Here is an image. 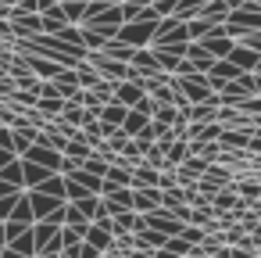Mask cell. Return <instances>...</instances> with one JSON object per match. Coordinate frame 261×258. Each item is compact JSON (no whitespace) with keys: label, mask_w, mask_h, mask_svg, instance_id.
Masks as SVG:
<instances>
[{"label":"cell","mask_w":261,"mask_h":258,"mask_svg":"<svg viewBox=\"0 0 261 258\" xmlns=\"http://www.w3.org/2000/svg\"><path fill=\"white\" fill-rule=\"evenodd\" d=\"M175 86H179V93H182L190 104H207V108H215V104H218V93H215L211 79H207V76H200V72L175 76Z\"/></svg>","instance_id":"obj_1"},{"label":"cell","mask_w":261,"mask_h":258,"mask_svg":"<svg viewBox=\"0 0 261 258\" xmlns=\"http://www.w3.org/2000/svg\"><path fill=\"white\" fill-rule=\"evenodd\" d=\"M154 29H158V22H143V18H136V22H125L122 29H118V43H125V47H150V40H154Z\"/></svg>","instance_id":"obj_2"},{"label":"cell","mask_w":261,"mask_h":258,"mask_svg":"<svg viewBox=\"0 0 261 258\" xmlns=\"http://www.w3.org/2000/svg\"><path fill=\"white\" fill-rule=\"evenodd\" d=\"M161 201H165V190H161V186H136V190H133V212L150 215V212L161 208Z\"/></svg>","instance_id":"obj_3"},{"label":"cell","mask_w":261,"mask_h":258,"mask_svg":"<svg viewBox=\"0 0 261 258\" xmlns=\"http://www.w3.org/2000/svg\"><path fill=\"white\" fill-rule=\"evenodd\" d=\"M22 158H25V161H36V165H43V169H50V172H61V151H54L50 144H33Z\"/></svg>","instance_id":"obj_4"},{"label":"cell","mask_w":261,"mask_h":258,"mask_svg":"<svg viewBox=\"0 0 261 258\" xmlns=\"http://www.w3.org/2000/svg\"><path fill=\"white\" fill-rule=\"evenodd\" d=\"M25 197H29V208H33V222H36V219H50V215L65 204V201H58V197H50V194H43V190H29Z\"/></svg>","instance_id":"obj_5"},{"label":"cell","mask_w":261,"mask_h":258,"mask_svg":"<svg viewBox=\"0 0 261 258\" xmlns=\"http://www.w3.org/2000/svg\"><path fill=\"white\" fill-rule=\"evenodd\" d=\"M143 97H147V90H143V83H140V79L115 83V104H122V108H136Z\"/></svg>","instance_id":"obj_6"},{"label":"cell","mask_w":261,"mask_h":258,"mask_svg":"<svg viewBox=\"0 0 261 258\" xmlns=\"http://www.w3.org/2000/svg\"><path fill=\"white\" fill-rule=\"evenodd\" d=\"M225 61L236 65L240 72H257V68H261V54H254V51L243 47V43H232V51L225 54Z\"/></svg>","instance_id":"obj_7"},{"label":"cell","mask_w":261,"mask_h":258,"mask_svg":"<svg viewBox=\"0 0 261 258\" xmlns=\"http://www.w3.org/2000/svg\"><path fill=\"white\" fill-rule=\"evenodd\" d=\"M25 65H29V72L36 76V79H58L61 76V68L65 65H58V61H50V58H43V54H25Z\"/></svg>","instance_id":"obj_8"},{"label":"cell","mask_w":261,"mask_h":258,"mask_svg":"<svg viewBox=\"0 0 261 258\" xmlns=\"http://www.w3.org/2000/svg\"><path fill=\"white\" fill-rule=\"evenodd\" d=\"M86 244H93L97 251H104V247H111V240H115V233H111V219H97V222H90V229H86V237H83Z\"/></svg>","instance_id":"obj_9"},{"label":"cell","mask_w":261,"mask_h":258,"mask_svg":"<svg viewBox=\"0 0 261 258\" xmlns=\"http://www.w3.org/2000/svg\"><path fill=\"white\" fill-rule=\"evenodd\" d=\"M58 229H61V226H58L54 219H36V222H33V244H36V251H43L47 244H54V240H58Z\"/></svg>","instance_id":"obj_10"},{"label":"cell","mask_w":261,"mask_h":258,"mask_svg":"<svg viewBox=\"0 0 261 258\" xmlns=\"http://www.w3.org/2000/svg\"><path fill=\"white\" fill-rule=\"evenodd\" d=\"M229 4L225 0H204V8H200V18L204 22H211V26H225V18H229Z\"/></svg>","instance_id":"obj_11"},{"label":"cell","mask_w":261,"mask_h":258,"mask_svg":"<svg viewBox=\"0 0 261 258\" xmlns=\"http://www.w3.org/2000/svg\"><path fill=\"white\" fill-rule=\"evenodd\" d=\"M90 154H93V151H90V144H86L79 133H75V136H72L65 147H61V158H68V161H75V165H83Z\"/></svg>","instance_id":"obj_12"},{"label":"cell","mask_w":261,"mask_h":258,"mask_svg":"<svg viewBox=\"0 0 261 258\" xmlns=\"http://www.w3.org/2000/svg\"><path fill=\"white\" fill-rule=\"evenodd\" d=\"M50 176H54L50 169H43V165H36V161H25V158H22V179H25V186H29V190H36V186H40L43 179H50Z\"/></svg>","instance_id":"obj_13"},{"label":"cell","mask_w":261,"mask_h":258,"mask_svg":"<svg viewBox=\"0 0 261 258\" xmlns=\"http://www.w3.org/2000/svg\"><path fill=\"white\" fill-rule=\"evenodd\" d=\"M133 186H168V179H165L161 172H154L150 165H140V169L133 172Z\"/></svg>","instance_id":"obj_14"},{"label":"cell","mask_w":261,"mask_h":258,"mask_svg":"<svg viewBox=\"0 0 261 258\" xmlns=\"http://www.w3.org/2000/svg\"><path fill=\"white\" fill-rule=\"evenodd\" d=\"M143 226V219L136 215V212H118V215H111V233H129V229H140Z\"/></svg>","instance_id":"obj_15"},{"label":"cell","mask_w":261,"mask_h":258,"mask_svg":"<svg viewBox=\"0 0 261 258\" xmlns=\"http://www.w3.org/2000/svg\"><path fill=\"white\" fill-rule=\"evenodd\" d=\"M125 111H129V108H122V104H115V101H111V104H104V108H100V115H97V119H100L104 126H111V129H122Z\"/></svg>","instance_id":"obj_16"},{"label":"cell","mask_w":261,"mask_h":258,"mask_svg":"<svg viewBox=\"0 0 261 258\" xmlns=\"http://www.w3.org/2000/svg\"><path fill=\"white\" fill-rule=\"evenodd\" d=\"M104 183H108V186H133V169H125V165H108Z\"/></svg>","instance_id":"obj_17"},{"label":"cell","mask_w":261,"mask_h":258,"mask_svg":"<svg viewBox=\"0 0 261 258\" xmlns=\"http://www.w3.org/2000/svg\"><path fill=\"white\" fill-rule=\"evenodd\" d=\"M4 247H11V251H18V254H25V258H33L36 254V244H33V226L29 229H22L15 240H8Z\"/></svg>","instance_id":"obj_18"},{"label":"cell","mask_w":261,"mask_h":258,"mask_svg":"<svg viewBox=\"0 0 261 258\" xmlns=\"http://www.w3.org/2000/svg\"><path fill=\"white\" fill-rule=\"evenodd\" d=\"M0 179H4V183H11V186H25V179H22V158H11L4 169H0Z\"/></svg>","instance_id":"obj_19"},{"label":"cell","mask_w":261,"mask_h":258,"mask_svg":"<svg viewBox=\"0 0 261 258\" xmlns=\"http://www.w3.org/2000/svg\"><path fill=\"white\" fill-rule=\"evenodd\" d=\"M8 219H11V222H25V226H33V208H29V197H25V194L15 197V208H11Z\"/></svg>","instance_id":"obj_20"},{"label":"cell","mask_w":261,"mask_h":258,"mask_svg":"<svg viewBox=\"0 0 261 258\" xmlns=\"http://www.w3.org/2000/svg\"><path fill=\"white\" fill-rule=\"evenodd\" d=\"M200 8H204V0H179V4H175V18L179 22L200 18Z\"/></svg>","instance_id":"obj_21"},{"label":"cell","mask_w":261,"mask_h":258,"mask_svg":"<svg viewBox=\"0 0 261 258\" xmlns=\"http://www.w3.org/2000/svg\"><path fill=\"white\" fill-rule=\"evenodd\" d=\"M36 190H43V194H50V197L65 201V176H61V172H54V176H50V179H43Z\"/></svg>","instance_id":"obj_22"},{"label":"cell","mask_w":261,"mask_h":258,"mask_svg":"<svg viewBox=\"0 0 261 258\" xmlns=\"http://www.w3.org/2000/svg\"><path fill=\"white\" fill-rule=\"evenodd\" d=\"M36 108H40V111H47V115H58V111L65 108V101H61V97H40V101H36Z\"/></svg>","instance_id":"obj_23"},{"label":"cell","mask_w":261,"mask_h":258,"mask_svg":"<svg viewBox=\"0 0 261 258\" xmlns=\"http://www.w3.org/2000/svg\"><path fill=\"white\" fill-rule=\"evenodd\" d=\"M179 237H182L186 244H200V240H204V233H200L197 226H190V222H182V229H179Z\"/></svg>","instance_id":"obj_24"},{"label":"cell","mask_w":261,"mask_h":258,"mask_svg":"<svg viewBox=\"0 0 261 258\" xmlns=\"http://www.w3.org/2000/svg\"><path fill=\"white\" fill-rule=\"evenodd\" d=\"M186 158H190V147H186V144H179V140H175V144H172V147H168V161H186Z\"/></svg>","instance_id":"obj_25"},{"label":"cell","mask_w":261,"mask_h":258,"mask_svg":"<svg viewBox=\"0 0 261 258\" xmlns=\"http://www.w3.org/2000/svg\"><path fill=\"white\" fill-rule=\"evenodd\" d=\"M236 43H243V47H250L254 54H261V29H257V33H247V36H240Z\"/></svg>","instance_id":"obj_26"},{"label":"cell","mask_w":261,"mask_h":258,"mask_svg":"<svg viewBox=\"0 0 261 258\" xmlns=\"http://www.w3.org/2000/svg\"><path fill=\"white\" fill-rule=\"evenodd\" d=\"M0 147H8V151H15V129H8V126H0Z\"/></svg>","instance_id":"obj_27"},{"label":"cell","mask_w":261,"mask_h":258,"mask_svg":"<svg viewBox=\"0 0 261 258\" xmlns=\"http://www.w3.org/2000/svg\"><path fill=\"white\" fill-rule=\"evenodd\" d=\"M18 197V194H15ZM15 197H0V222H8V215H11V208H15Z\"/></svg>","instance_id":"obj_28"},{"label":"cell","mask_w":261,"mask_h":258,"mask_svg":"<svg viewBox=\"0 0 261 258\" xmlns=\"http://www.w3.org/2000/svg\"><path fill=\"white\" fill-rule=\"evenodd\" d=\"M240 194H243V197H261V186H254V183H240Z\"/></svg>","instance_id":"obj_29"},{"label":"cell","mask_w":261,"mask_h":258,"mask_svg":"<svg viewBox=\"0 0 261 258\" xmlns=\"http://www.w3.org/2000/svg\"><path fill=\"white\" fill-rule=\"evenodd\" d=\"M79 258H100V251H97L93 244H86V240H83V247H79Z\"/></svg>","instance_id":"obj_30"},{"label":"cell","mask_w":261,"mask_h":258,"mask_svg":"<svg viewBox=\"0 0 261 258\" xmlns=\"http://www.w3.org/2000/svg\"><path fill=\"white\" fill-rule=\"evenodd\" d=\"M15 194H22L18 186H11V183H4V179H0V197H15Z\"/></svg>","instance_id":"obj_31"},{"label":"cell","mask_w":261,"mask_h":258,"mask_svg":"<svg viewBox=\"0 0 261 258\" xmlns=\"http://www.w3.org/2000/svg\"><path fill=\"white\" fill-rule=\"evenodd\" d=\"M11 158H18V154H15V151H8V147H0V169H4Z\"/></svg>","instance_id":"obj_32"},{"label":"cell","mask_w":261,"mask_h":258,"mask_svg":"<svg viewBox=\"0 0 261 258\" xmlns=\"http://www.w3.org/2000/svg\"><path fill=\"white\" fill-rule=\"evenodd\" d=\"M0 258H25V254H18V251H11V247H4V251H0Z\"/></svg>","instance_id":"obj_33"},{"label":"cell","mask_w":261,"mask_h":258,"mask_svg":"<svg viewBox=\"0 0 261 258\" xmlns=\"http://www.w3.org/2000/svg\"><path fill=\"white\" fill-rule=\"evenodd\" d=\"M247 147H254V151H261V133H257V136H250V140H247Z\"/></svg>","instance_id":"obj_34"},{"label":"cell","mask_w":261,"mask_h":258,"mask_svg":"<svg viewBox=\"0 0 261 258\" xmlns=\"http://www.w3.org/2000/svg\"><path fill=\"white\" fill-rule=\"evenodd\" d=\"M254 93L261 97V72H254Z\"/></svg>","instance_id":"obj_35"},{"label":"cell","mask_w":261,"mask_h":258,"mask_svg":"<svg viewBox=\"0 0 261 258\" xmlns=\"http://www.w3.org/2000/svg\"><path fill=\"white\" fill-rule=\"evenodd\" d=\"M225 4H229V8H240V4H247V0H225Z\"/></svg>","instance_id":"obj_36"},{"label":"cell","mask_w":261,"mask_h":258,"mask_svg":"<svg viewBox=\"0 0 261 258\" xmlns=\"http://www.w3.org/2000/svg\"><path fill=\"white\" fill-rule=\"evenodd\" d=\"M4 240H8V237H4V222H0V247H4Z\"/></svg>","instance_id":"obj_37"},{"label":"cell","mask_w":261,"mask_h":258,"mask_svg":"<svg viewBox=\"0 0 261 258\" xmlns=\"http://www.w3.org/2000/svg\"><path fill=\"white\" fill-rule=\"evenodd\" d=\"M72 4H90V0H72Z\"/></svg>","instance_id":"obj_38"},{"label":"cell","mask_w":261,"mask_h":258,"mask_svg":"<svg viewBox=\"0 0 261 258\" xmlns=\"http://www.w3.org/2000/svg\"><path fill=\"white\" fill-rule=\"evenodd\" d=\"M254 8H261V0H254Z\"/></svg>","instance_id":"obj_39"},{"label":"cell","mask_w":261,"mask_h":258,"mask_svg":"<svg viewBox=\"0 0 261 258\" xmlns=\"http://www.w3.org/2000/svg\"><path fill=\"white\" fill-rule=\"evenodd\" d=\"M0 126H4V122H0Z\"/></svg>","instance_id":"obj_40"},{"label":"cell","mask_w":261,"mask_h":258,"mask_svg":"<svg viewBox=\"0 0 261 258\" xmlns=\"http://www.w3.org/2000/svg\"><path fill=\"white\" fill-rule=\"evenodd\" d=\"M0 251H4V247H0Z\"/></svg>","instance_id":"obj_41"}]
</instances>
